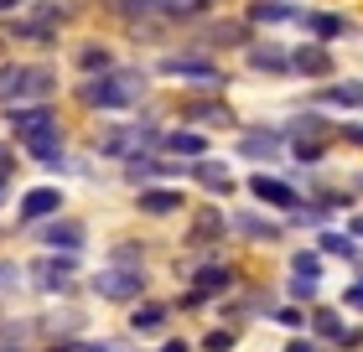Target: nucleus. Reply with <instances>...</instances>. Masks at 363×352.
I'll use <instances>...</instances> for the list:
<instances>
[{
	"mask_svg": "<svg viewBox=\"0 0 363 352\" xmlns=\"http://www.w3.org/2000/svg\"><path fill=\"white\" fill-rule=\"evenodd\" d=\"M358 192H363V176H358Z\"/></svg>",
	"mask_w": 363,
	"mask_h": 352,
	"instance_id": "c03bdc74",
	"label": "nucleus"
},
{
	"mask_svg": "<svg viewBox=\"0 0 363 352\" xmlns=\"http://www.w3.org/2000/svg\"><path fill=\"white\" fill-rule=\"evenodd\" d=\"M73 259L78 254H42V259H31V280L42 285V290H68V275H73Z\"/></svg>",
	"mask_w": 363,
	"mask_h": 352,
	"instance_id": "423d86ee",
	"label": "nucleus"
},
{
	"mask_svg": "<svg viewBox=\"0 0 363 352\" xmlns=\"http://www.w3.org/2000/svg\"><path fill=\"white\" fill-rule=\"evenodd\" d=\"M317 104H342V109H363V83H327L317 93Z\"/></svg>",
	"mask_w": 363,
	"mask_h": 352,
	"instance_id": "4be33fe9",
	"label": "nucleus"
},
{
	"mask_svg": "<svg viewBox=\"0 0 363 352\" xmlns=\"http://www.w3.org/2000/svg\"><path fill=\"white\" fill-rule=\"evenodd\" d=\"M57 208H62V192H57V187H37V192H26V197H21V223L52 217Z\"/></svg>",
	"mask_w": 363,
	"mask_h": 352,
	"instance_id": "9b49d317",
	"label": "nucleus"
},
{
	"mask_svg": "<svg viewBox=\"0 0 363 352\" xmlns=\"http://www.w3.org/2000/svg\"><path fill=\"white\" fill-rule=\"evenodd\" d=\"M167 322H172V306H135L130 311V331H135V337H156V331H167Z\"/></svg>",
	"mask_w": 363,
	"mask_h": 352,
	"instance_id": "ddd939ff",
	"label": "nucleus"
},
{
	"mask_svg": "<svg viewBox=\"0 0 363 352\" xmlns=\"http://www.w3.org/2000/svg\"><path fill=\"white\" fill-rule=\"evenodd\" d=\"M94 290L104 300H140L145 295V275L140 270H125V264H114V270H99Z\"/></svg>",
	"mask_w": 363,
	"mask_h": 352,
	"instance_id": "39448f33",
	"label": "nucleus"
},
{
	"mask_svg": "<svg viewBox=\"0 0 363 352\" xmlns=\"http://www.w3.org/2000/svg\"><path fill=\"white\" fill-rule=\"evenodd\" d=\"M322 249H327V254H348V259H358L353 233H322Z\"/></svg>",
	"mask_w": 363,
	"mask_h": 352,
	"instance_id": "c756f323",
	"label": "nucleus"
},
{
	"mask_svg": "<svg viewBox=\"0 0 363 352\" xmlns=\"http://www.w3.org/2000/svg\"><path fill=\"white\" fill-rule=\"evenodd\" d=\"M291 295H296V300H317V280H311V275H296V280H291Z\"/></svg>",
	"mask_w": 363,
	"mask_h": 352,
	"instance_id": "72a5a7b5",
	"label": "nucleus"
},
{
	"mask_svg": "<svg viewBox=\"0 0 363 352\" xmlns=\"http://www.w3.org/2000/svg\"><path fill=\"white\" fill-rule=\"evenodd\" d=\"M161 6V0H109V11L114 16H130V21H140V16H151Z\"/></svg>",
	"mask_w": 363,
	"mask_h": 352,
	"instance_id": "c85d7f7f",
	"label": "nucleus"
},
{
	"mask_svg": "<svg viewBox=\"0 0 363 352\" xmlns=\"http://www.w3.org/2000/svg\"><path fill=\"white\" fill-rule=\"evenodd\" d=\"M311 327H317V337H333L337 347H358V342H363L358 331H342L337 311H317V316H311Z\"/></svg>",
	"mask_w": 363,
	"mask_h": 352,
	"instance_id": "aec40b11",
	"label": "nucleus"
},
{
	"mask_svg": "<svg viewBox=\"0 0 363 352\" xmlns=\"http://www.w3.org/2000/svg\"><path fill=\"white\" fill-rule=\"evenodd\" d=\"M342 300H348L353 311H363V280H358V285H348V295H342Z\"/></svg>",
	"mask_w": 363,
	"mask_h": 352,
	"instance_id": "4c0bfd02",
	"label": "nucleus"
},
{
	"mask_svg": "<svg viewBox=\"0 0 363 352\" xmlns=\"http://www.w3.org/2000/svg\"><path fill=\"white\" fill-rule=\"evenodd\" d=\"M192 176L203 181L208 192H234V176H228V166H218V161H192Z\"/></svg>",
	"mask_w": 363,
	"mask_h": 352,
	"instance_id": "412c9836",
	"label": "nucleus"
},
{
	"mask_svg": "<svg viewBox=\"0 0 363 352\" xmlns=\"http://www.w3.org/2000/svg\"><path fill=\"white\" fill-rule=\"evenodd\" d=\"M156 140V125H114V130H104L99 135V156H114V161H135V156H145V145Z\"/></svg>",
	"mask_w": 363,
	"mask_h": 352,
	"instance_id": "7ed1b4c3",
	"label": "nucleus"
},
{
	"mask_svg": "<svg viewBox=\"0 0 363 352\" xmlns=\"http://www.w3.org/2000/svg\"><path fill=\"white\" fill-rule=\"evenodd\" d=\"M291 135H296V140H322V135H327V120H322V114H296V120H291Z\"/></svg>",
	"mask_w": 363,
	"mask_h": 352,
	"instance_id": "a878e982",
	"label": "nucleus"
},
{
	"mask_svg": "<svg viewBox=\"0 0 363 352\" xmlns=\"http://www.w3.org/2000/svg\"><path fill=\"white\" fill-rule=\"evenodd\" d=\"M182 120H203V125H234V114H228V104H187V109H182Z\"/></svg>",
	"mask_w": 363,
	"mask_h": 352,
	"instance_id": "b1692460",
	"label": "nucleus"
},
{
	"mask_svg": "<svg viewBox=\"0 0 363 352\" xmlns=\"http://www.w3.org/2000/svg\"><path fill=\"white\" fill-rule=\"evenodd\" d=\"M250 192H255L265 208H286V212H296V208H301L296 187H286V181H275V176H255V181H250Z\"/></svg>",
	"mask_w": 363,
	"mask_h": 352,
	"instance_id": "1a4fd4ad",
	"label": "nucleus"
},
{
	"mask_svg": "<svg viewBox=\"0 0 363 352\" xmlns=\"http://www.w3.org/2000/svg\"><path fill=\"white\" fill-rule=\"evenodd\" d=\"M114 264H140V249H130V244H120V249H114Z\"/></svg>",
	"mask_w": 363,
	"mask_h": 352,
	"instance_id": "e433bc0d",
	"label": "nucleus"
},
{
	"mask_svg": "<svg viewBox=\"0 0 363 352\" xmlns=\"http://www.w3.org/2000/svg\"><path fill=\"white\" fill-rule=\"evenodd\" d=\"M78 62H84L89 73H99V68H109V52H104V47H84V52H78Z\"/></svg>",
	"mask_w": 363,
	"mask_h": 352,
	"instance_id": "2f4dec72",
	"label": "nucleus"
},
{
	"mask_svg": "<svg viewBox=\"0 0 363 352\" xmlns=\"http://www.w3.org/2000/svg\"><path fill=\"white\" fill-rule=\"evenodd\" d=\"M223 228H228V217L218 208H203L192 217V233H187V244H218L223 239Z\"/></svg>",
	"mask_w": 363,
	"mask_h": 352,
	"instance_id": "dca6fc26",
	"label": "nucleus"
},
{
	"mask_svg": "<svg viewBox=\"0 0 363 352\" xmlns=\"http://www.w3.org/2000/svg\"><path fill=\"white\" fill-rule=\"evenodd\" d=\"M11 176H16V156L0 145V203H6V181H11Z\"/></svg>",
	"mask_w": 363,
	"mask_h": 352,
	"instance_id": "f704fd0d",
	"label": "nucleus"
},
{
	"mask_svg": "<svg viewBox=\"0 0 363 352\" xmlns=\"http://www.w3.org/2000/svg\"><path fill=\"white\" fill-rule=\"evenodd\" d=\"M348 233H353V239H363V212H358L353 223H348Z\"/></svg>",
	"mask_w": 363,
	"mask_h": 352,
	"instance_id": "79ce46f5",
	"label": "nucleus"
},
{
	"mask_svg": "<svg viewBox=\"0 0 363 352\" xmlns=\"http://www.w3.org/2000/svg\"><path fill=\"white\" fill-rule=\"evenodd\" d=\"M21 83H26L21 62H16V68H0V98H16V104H21Z\"/></svg>",
	"mask_w": 363,
	"mask_h": 352,
	"instance_id": "cd10ccee",
	"label": "nucleus"
},
{
	"mask_svg": "<svg viewBox=\"0 0 363 352\" xmlns=\"http://www.w3.org/2000/svg\"><path fill=\"white\" fill-rule=\"evenodd\" d=\"M228 228L244 233V239H255V244H275L280 239V223H270V217H259V212H234Z\"/></svg>",
	"mask_w": 363,
	"mask_h": 352,
	"instance_id": "4468645a",
	"label": "nucleus"
},
{
	"mask_svg": "<svg viewBox=\"0 0 363 352\" xmlns=\"http://www.w3.org/2000/svg\"><path fill=\"white\" fill-rule=\"evenodd\" d=\"M239 156H250V161H275V156H280V130H250V135L239 140Z\"/></svg>",
	"mask_w": 363,
	"mask_h": 352,
	"instance_id": "2eb2a0df",
	"label": "nucleus"
},
{
	"mask_svg": "<svg viewBox=\"0 0 363 352\" xmlns=\"http://www.w3.org/2000/svg\"><path fill=\"white\" fill-rule=\"evenodd\" d=\"M161 73L182 78V83H197V89H223L228 83V73L218 62H208V57H161Z\"/></svg>",
	"mask_w": 363,
	"mask_h": 352,
	"instance_id": "20e7f679",
	"label": "nucleus"
},
{
	"mask_svg": "<svg viewBox=\"0 0 363 352\" xmlns=\"http://www.w3.org/2000/svg\"><path fill=\"white\" fill-rule=\"evenodd\" d=\"M228 285H234V275H228V270H197V275H192V295H187V306H197V300H208V295H223Z\"/></svg>",
	"mask_w": 363,
	"mask_h": 352,
	"instance_id": "f3484780",
	"label": "nucleus"
},
{
	"mask_svg": "<svg viewBox=\"0 0 363 352\" xmlns=\"http://www.w3.org/2000/svg\"><path fill=\"white\" fill-rule=\"evenodd\" d=\"M84 352H114V347H109V342H89Z\"/></svg>",
	"mask_w": 363,
	"mask_h": 352,
	"instance_id": "37998d69",
	"label": "nucleus"
},
{
	"mask_svg": "<svg viewBox=\"0 0 363 352\" xmlns=\"http://www.w3.org/2000/svg\"><path fill=\"white\" fill-rule=\"evenodd\" d=\"M203 6H208V0H161L156 11H167V16H182V21H187V16H197Z\"/></svg>",
	"mask_w": 363,
	"mask_h": 352,
	"instance_id": "7c9ffc66",
	"label": "nucleus"
},
{
	"mask_svg": "<svg viewBox=\"0 0 363 352\" xmlns=\"http://www.w3.org/2000/svg\"><path fill=\"white\" fill-rule=\"evenodd\" d=\"M145 93V73L140 68H109V73H89V83L78 89L89 109H130Z\"/></svg>",
	"mask_w": 363,
	"mask_h": 352,
	"instance_id": "f257e3e1",
	"label": "nucleus"
},
{
	"mask_svg": "<svg viewBox=\"0 0 363 352\" xmlns=\"http://www.w3.org/2000/svg\"><path fill=\"white\" fill-rule=\"evenodd\" d=\"M301 26L317 42H337V37H348V31H353V21H348V16H337V11H301Z\"/></svg>",
	"mask_w": 363,
	"mask_h": 352,
	"instance_id": "6e6552de",
	"label": "nucleus"
},
{
	"mask_svg": "<svg viewBox=\"0 0 363 352\" xmlns=\"http://www.w3.org/2000/svg\"><path fill=\"white\" fill-rule=\"evenodd\" d=\"M342 135H348L353 145H363V125H348V130H342Z\"/></svg>",
	"mask_w": 363,
	"mask_h": 352,
	"instance_id": "ea45409f",
	"label": "nucleus"
},
{
	"mask_svg": "<svg viewBox=\"0 0 363 352\" xmlns=\"http://www.w3.org/2000/svg\"><path fill=\"white\" fill-rule=\"evenodd\" d=\"M167 150H177V156H182V150H187V156H203L208 140L192 135V130H172V135H167Z\"/></svg>",
	"mask_w": 363,
	"mask_h": 352,
	"instance_id": "bb28decb",
	"label": "nucleus"
},
{
	"mask_svg": "<svg viewBox=\"0 0 363 352\" xmlns=\"http://www.w3.org/2000/svg\"><path fill=\"white\" fill-rule=\"evenodd\" d=\"M161 352H192V347H187V342H182V337H172V342H167V347H161Z\"/></svg>",
	"mask_w": 363,
	"mask_h": 352,
	"instance_id": "a19ab883",
	"label": "nucleus"
},
{
	"mask_svg": "<svg viewBox=\"0 0 363 352\" xmlns=\"http://www.w3.org/2000/svg\"><path fill=\"white\" fill-rule=\"evenodd\" d=\"M203 42H208V47H250V26H239V21H213V26H203Z\"/></svg>",
	"mask_w": 363,
	"mask_h": 352,
	"instance_id": "6ab92c4d",
	"label": "nucleus"
},
{
	"mask_svg": "<svg viewBox=\"0 0 363 352\" xmlns=\"http://www.w3.org/2000/svg\"><path fill=\"white\" fill-rule=\"evenodd\" d=\"M6 125H11V135L21 145H37L47 135H57V109H47V104H11Z\"/></svg>",
	"mask_w": 363,
	"mask_h": 352,
	"instance_id": "f03ea898",
	"label": "nucleus"
},
{
	"mask_svg": "<svg viewBox=\"0 0 363 352\" xmlns=\"http://www.w3.org/2000/svg\"><path fill=\"white\" fill-rule=\"evenodd\" d=\"M286 352H322V347H317V342H301V337H296V342H291Z\"/></svg>",
	"mask_w": 363,
	"mask_h": 352,
	"instance_id": "58836bf2",
	"label": "nucleus"
},
{
	"mask_svg": "<svg viewBox=\"0 0 363 352\" xmlns=\"http://www.w3.org/2000/svg\"><path fill=\"white\" fill-rule=\"evenodd\" d=\"M244 52H250V68H255V73L291 78V52H286V47H275V42H250Z\"/></svg>",
	"mask_w": 363,
	"mask_h": 352,
	"instance_id": "0eeeda50",
	"label": "nucleus"
},
{
	"mask_svg": "<svg viewBox=\"0 0 363 352\" xmlns=\"http://www.w3.org/2000/svg\"><path fill=\"white\" fill-rule=\"evenodd\" d=\"M234 347V331H208V352H228Z\"/></svg>",
	"mask_w": 363,
	"mask_h": 352,
	"instance_id": "c9c22d12",
	"label": "nucleus"
},
{
	"mask_svg": "<svg viewBox=\"0 0 363 352\" xmlns=\"http://www.w3.org/2000/svg\"><path fill=\"white\" fill-rule=\"evenodd\" d=\"M57 89V73L52 68H26V83H21V98H47Z\"/></svg>",
	"mask_w": 363,
	"mask_h": 352,
	"instance_id": "5701e85b",
	"label": "nucleus"
},
{
	"mask_svg": "<svg viewBox=\"0 0 363 352\" xmlns=\"http://www.w3.org/2000/svg\"><path fill=\"white\" fill-rule=\"evenodd\" d=\"M291 264H296V275H311V280L322 275V259H317V254H306V249H301V254H296Z\"/></svg>",
	"mask_w": 363,
	"mask_h": 352,
	"instance_id": "473e14b6",
	"label": "nucleus"
},
{
	"mask_svg": "<svg viewBox=\"0 0 363 352\" xmlns=\"http://www.w3.org/2000/svg\"><path fill=\"white\" fill-rule=\"evenodd\" d=\"M291 73L327 78V73H333V52H327V47H296V52H291Z\"/></svg>",
	"mask_w": 363,
	"mask_h": 352,
	"instance_id": "9d476101",
	"label": "nucleus"
},
{
	"mask_svg": "<svg viewBox=\"0 0 363 352\" xmlns=\"http://www.w3.org/2000/svg\"><path fill=\"white\" fill-rule=\"evenodd\" d=\"M42 244L47 249H62V254H78V249H84V223H47L42 228Z\"/></svg>",
	"mask_w": 363,
	"mask_h": 352,
	"instance_id": "f8f14e48",
	"label": "nucleus"
},
{
	"mask_svg": "<svg viewBox=\"0 0 363 352\" xmlns=\"http://www.w3.org/2000/svg\"><path fill=\"white\" fill-rule=\"evenodd\" d=\"M291 16H301V11H296V6H280V0H259V6L250 11V21L275 26V21H291Z\"/></svg>",
	"mask_w": 363,
	"mask_h": 352,
	"instance_id": "393cba45",
	"label": "nucleus"
},
{
	"mask_svg": "<svg viewBox=\"0 0 363 352\" xmlns=\"http://www.w3.org/2000/svg\"><path fill=\"white\" fill-rule=\"evenodd\" d=\"M135 208L151 212V217H167V212L182 208V192H172V187H145V192L135 197Z\"/></svg>",
	"mask_w": 363,
	"mask_h": 352,
	"instance_id": "a211bd4d",
	"label": "nucleus"
}]
</instances>
